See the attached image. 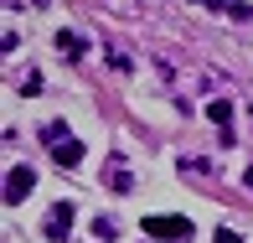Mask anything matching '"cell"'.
<instances>
[{
	"mask_svg": "<svg viewBox=\"0 0 253 243\" xmlns=\"http://www.w3.org/2000/svg\"><path fill=\"white\" fill-rule=\"evenodd\" d=\"M31 187H37V171H31V166H10V171H5V207L26 202Z\"/></svg>",
	"mask_w": 253,
	"mask_h": 243,
	"instance_id": "6da1fadb",
	"label": "cell"
},
{
	"mask_svg": "<svg viewBox=\"0 0 253 243\" xmlns=\"http://www.w3.org/2000/svg\"><path fill=\"white\" fill-rule=\"evenodd\" d=\"M145 233L150 238H170V243H181V238H191V217H145Z\"/></svg>",
	"mask_w": 253,
	"mask_h": 243,
	"instance_id": "7a4b0ae2",
	"label": "cell"
},
{
	"mask_svg": "<svg viewBox=\"0 0 253 243\" xmlns=\"http://www.w3.org/2000/svg\"><path fill=\"white\" fill-rule=\"evenodd\" d=\"M47 150H52V160H57V166H67V171H73V166H83V155H88L83 140H73V135H67V140H57V145H47Z\"/></svg>",
	"mask_w": 253,
	"mask_h": 243,
	"instance_id": "3957f363",
	"label": "cell"
},
{
	"mask_svg": "<svg viewBox=\"0 0 253 243\" xmlns=\"http://www.w3.org/2000/svg\"><path fill=\"white\" fill-rule=\"evenodd\" d=\"M67 228H73V202H52V212H47V238H67Z\"/></svg>",
	"mask_w": 253,
	"mask_h": 243,
	"instance_id": "277c9868",
	"label": "cell"
},
{
	"mask_svg": "<svg viewBox=\"0 0 253 243\" xmlns=\"http://www.w3.org/2000/svg\"><path fill=\"white\" fill-rule=\"evenodd\" d=\"M207 119L222 130V145H233V103H227V98H212V103H207Z\"/></svg>",
	"mask_w": 253,
	"mask_h": 243,
	"instance_id": "5b68a950",
	"label": "cell"
},
{
	"mask_svg": "<svg viewBox=\"0 0 253 243\" xmlns=\"http://www.w3.org/2000/svg\"><path fill=\"white\" fill-rule=\"evenodd\" d=\"M57 52H62L67 62H78V57L88 52V37H78V31H57Z\"/></svg>",
	"mask_w": 253,
	"mask_h": 243,
	"instance_id": "8992f818",
	"label": "cell"
},
{
	"mask_svg": "<svg viewBox=\"0 0 253 243\" xmlns=\"http://www.w3.org/2000/svg\"><path fill=\"white\" fill-rule=\"evenodd\" d=\"M109 187H114V192H129V187H134V176L124 171V155H114V166H109Z\"/></svg>",
	"mask_w": 253,
	"mask_h": 243,
	"instance_id": "52a82bcc",
	"label": "cell"
},
{
	"mask_svg": "<svg viewBox=\"0 0 253 243\" xmlns=\"http://www.w3.org/2000/svg\"><path fill=\"white\" fill-rule=\"evenodd\" d=\"M67 135H73L67 119H47V124H42V145H57V140H67Z\"/></svg>",
	"mask_w": 253,
	"mask_h": 243,
	"instance_id": "ba28073f",
	"label": "cell"
},
{
	"mask_svg": "<svg viewBox=\"0 0 253 243\" xmlns=\"http://www.w3.org/2000/svg\"><path fill=\"white\" fill-rule=\"evenodd\" d=\"M93 233H98V238H103V243H109V238H114V233H119V223H114V217H98V223H93Z\"/></svg>",
	"mask_w": 253,
	"mask_h": 243,
	"instance_id": "9c48e42d",
	"label": "cell"
},
{
	"mask_svg": "<svg viewBox=\"0 0 253 243\" xmlns=\"http://www.w3.org/2000/svg\"><path fill=\"white\" fill-rule=\"evenodd\" d=\"M227 16H233V21H253V5H248V0H233V10H227Z\"/></svg>",
	"mask_w": 253,
	"mask_h": 243,
	"instance_id": "30bf717a",
	"label": "cell"
},
{
	"mask_svg": "<svg viewBox=\"0 0 253 243\" xmlns=\"http://www.w3.org/2000/svg\"><path fill=\"white\" fill-rule=\"evenodd\" d=\"M212 243H243V238H238L233 228H217V238H212Z\"/></svg>",
	"mask_w": 253,
	"mask_h": 243,
	"instance_id": "8fae6325",
	"label": "cell"
},
{
	"mask_svg": "<svg viewBox=\"0 0 253 243\" xmlns=\"http://www.w3.org/2000/svg\"><path fill=\"white\" fill-rule=\"evenodd\" d=\"M197 5H207V10H233V0H197Z\"/></svg>",
	"mask_w": 253,
	"mask_h": 243,
	"instance_id": "7c38bea8",
	"label": "cell"
},
{
	"mask_svg": "<svg viewBox=\"0 0 253 243\" xmlns=\"http://www.w3.org/2000/svg\"><path fill=\"white\" fill-rule=\"evenodd\" d=\"M243 181H248V192H253V166H248V171H243Z\"/></svg>",
	"mask_w": 253,
	"mask_h": 243,
	"instance_id": "4fadbf2b",
	"label": "cell"
}]
</instances>
